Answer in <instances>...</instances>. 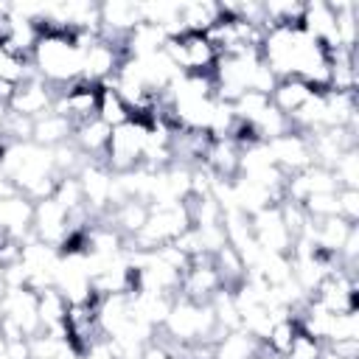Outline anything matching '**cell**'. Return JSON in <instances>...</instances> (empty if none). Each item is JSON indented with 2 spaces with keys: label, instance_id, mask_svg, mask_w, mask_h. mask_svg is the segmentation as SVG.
Masks as SVG:
<instances>
[{
  "label": "cell",
  "instance_id": "6da1fadb",
  "mask_svg": "<svg viewBox=\"0 0 359 359\" xmlns=\"http://www.w3.org/2000/svg\"><path fill=\"white\" fill-rule=\"evenodd\" d=\"M28 59L34 73L56 93L81 79V48L73 31H42Z\"/></svg>",
  "mask_w": 359,
  "mask_h": 359
},
{
  "label": "cell",
  "instance_id": "7a4b0ae2",
  "mask_svg": "<svg viewBox=\"0 0 359 359\" xmlns=\"http://www.w3.org/2000/svg\"><path fill=\"white\" fill-rule=\"evenodd\" d=\"M191 227V216L185 202H174V205H149V216L146 224L137 236H132L126 241L129 250H157L163 244L177 241L185 230Z\"/></svg>",
  "mask_w": 359,
  "mask_h": 359
},
{
  "label": "cell",
  "instance_id": "3957f363",
  "mask_svg": "<svg viewBox=\"0 0 359 359\" xmlns=\"http://www.w3.org/2000/svg\"><path fill=\"white\" fill-rule=\"evenodd\" d=\"M146 137H149V121L143 118H129L126 123L115 126L109 132L107 149H104V165L112 174H126L135 171L143 160L146 151Z\"/></svg>",
  "mask_w": 359,
  "mask_h": 359
},
{
  "label": "cell",
  "instance_id": "277c9868",
  "mask_svg": "<svg viewBox=\"0 0 359 359\" xmlns=\"http://www.w3.org/2000/svg\"><path fill=\"white\" fill-rule=\"evenodd\" d=\"M163 50L180 73H194V76L213 73V65L219 59L216 48L205 39V34H180L174 39H165Z\"/></svg>",
  "mask_w": 359,
  "mask_h": 359
},
{
  "label": "cell",
  "instance_id": "5b68a950",
  "mask_svg": "<svg viewBox=\"0 0 359 359\" xmlns=\"http://www.w3.org/2000/svg\"><path fill=\"white\" fill-rule=\"evenodd\" d=\"M31 233H34L36 241L50 244V247L59 250L65 244V238L70 233H76V230L70 224V213L53 196H48V199L34 202V224H31Z\"/></svg>",
  "mask_w": 359,
  "mask_h": 359
},
{
  "label": "cell",
  "instance_id": "8992f818",
  "mask_svg": "<svg viewBox=\"0 0 359 359\" xmlns=\"http://www.w3.org/2000/svg\"><path fill=\"white\" fill-rule=\"evenodd\" d=\"M266 149H269V154H272V163H275L286 177H292V174H297V171L314 165L311 140H309V135H303V132L289 129L286 135L269 140Z\"/></svg>",
  "mask_w": 359,
  "mask_h": 359
},
{
  "label": "cell",
  "instance_id": "52a82bcc",
  "mask_svg": "<svg viewBox=\"0 0 359 359\" xmlns=\"http://www.w3.org/2000/svg\"><path fill=\"white\" fill-rule=\"evenodd\" d=\"M123 59H126L123 48L109 45L98 36L81 50V79L90 81V84H107L115 76V70L121 67Z\"/></svg>",
  "mask_w": 359,
  "mask_h": 359
},
{
  "label": "cell",
  "instance_id": "ba28073f",
  "mask_svg": "<svg viewBox=\"0 0 359 359\" xmlns=\"http://www.w3.org/2000/svg\"><path fill=\"white\" fill-rule=\"evenodd\" d=\"M53 101H56V90L34 73V76L22 79V81L14 87V95H11V101H8V112L25 115V118L34 121V118L50 112V109H53Z\"/></svg>",
  "mask_w": 359,
  "mask_h": 359
},
{
  "label": "cell",
  "instance_id": "9c48e42d",
  "mask_svg": "<svg viewBox=\"0 0 359 359\" xmlns=\"http://www.w3.org/2000/svg\"><path fill=\"white\" fill-rule=\"evenodd\" d=\"M250 227H252V238L264 252H278V255H289L294 238L289 236L278 205H269L264 210H258L255 216H250Z\"/></svg>",
  "mask_w": 359,
  "mask_h": 359
},
{
  "label": "cell",
  "instance_id": "30bf717a",
  "mask_svg": "<svg viewBox=\"0 0 359 359\" xmlns=\"http://www.w3.org/2000/svg\"><path fill=\"white\" fill-rule=\"evenodd\" d=\"M0 317L11 320L25 337H34V334L42 331V323H39V300H36V292L28 289V286L6 289V294L0 300Z\"/></svg>",
  "mask_w": 359,
  "mask_h": 359
},
{
  "label": "cell",
  "instance_id": "8fae6325",
  "mask_svg": "<svg viewBox=\"0 0 359 359\" xmlns=\"http://www.w3.org/2000/svg\"><path fill=\"white\" fill-rule=\"evenodd\" d=\"M31 224H34V202L28 196L14 194V196L0 199V233L3 236L25 244L34 238Z\"/></svg>",
  "mask_w": 359,
  "mask_h": 359
},
{
  "label": "cell",
  "instance_id": "7c38bea8",
  "mask_svg": "<svg viewBox=\"0 0 359 359\" xmlns=\"http://www.w3.org/2000/svg\"><path fill=\"white\" fill-rule=\"evenodd\" d=\"M264 353V342L247 334L244 328L224 331L213 345V359H258Z\"/></svg>",
  "mask_w": 359,
  "mask_h": 359
},
{
  "label": "cell",
  "instance_id": "4fadbf2b",
  "mask_svg": "<svg viewBox=\"0 0 359 359\" xmlns=\"http://www.w3.org/2000/svg\"><path fill=\"white\" fill-rule=\"evenodd\" d=\"M146 216H149V202H143V199H123V202H118L112 210H109V224L129 241L132 236H137L140 230H143V224H146Z\"/></svg>",
  "mask_w": 359,
  "mask_h": 359
},
{
  "label": "cell",
  "instance_id": "5bb4252c",
  "mask_svg": "<svg viewBox=\"0 0 359 359\" xmlns=\"http://www.w3.org/2000/svg\"><path fill=\"white\" fill-rule=\"evenodd\" d=\"M73 137V123L65 118V115H56L53 109L34 118V135L31 140L36 146H45V149H56L62 143H67Z\"/></svg>",
  "mask_w": 359,
  "mask_h": 359
},
{
  "label": "cell",
  "instance_id": "9a60e30c",
  "mask_svg": "<svg viewBox=\"0 0 359 359\" xmlns=\"http://www.w3.org/2000/svg\"><path fill=\"white\" fill-rule=\"evenodd\" d=\"M109 126L104 123V121H98V118H93V121H87V123H81V126H76L73 129V143H76V149L84 154V157H90V160H95V157H104V149H107V140H109Z\"/></svg>",
  "mask_w": 359,
  "mask_h": 359
},
{
  "label": "cell",
  "instance_id": "2e32d148",
  "mask_svg": "<svg viewBox=\"0 0 359 359\" xmlns=\"http://www.w3.org/2000/svg\"><path fill=\"white\" fill-rule=\"evenodd\" d=\"M222 17V3H180V22L185 34H205Z\"/></svg>",
  "mask_w": 359,
  "mask_h": 359
},
{
  "label": "cell",
  "instance_id": "e0dca14e",
  "mask_svg": "<svg viewBox=\"0 0 359 359\" xmlns=\"http://www.w3.org/2000/svg\"><path fill=\"white\" fill-rule=\"evenodd\" d=\"M314 90L306 84V81H300V79H294V76H289V79H278V84H275V90L269 93V101L275 104V109H280L286 118L311 95Z\"/></svg>",
  "mask_w": 359,
  "mask_h": 359
},
{
  "label": "cell",
  "instance_id": "ac0fdd59",
  "mask_svg": "<svg viewBox=\"0 0 359 359\" xmlns=\"http://www.w3.org/2000/svg\"><path fill=\"white\" fill-rule=\"evenodd\" d=\"M98 121H104L109 129L126 123L132 118V109L126 107V101L109 87V84H101V93H98Z\"/></svg>",
  "mask_w": 359,
  "mask_h": 359
},
{
  "label": "cell",
  "instance_id": "d6986e66",
  "mask_svg": "<svg viewBox=\"0 0 359 359\" xmlns=\"http://www.w3.org/2000/svg\"><path fill=\"white\" fill-rule=\"evenodd\" d=\"M331 171L339 188H359V151L356 149L342 151Z\"/></svg>",
  "mask_w": 359,
  "mask_h": 359
},
{
  "label": "cell",
  "instance_id": "ffe728a7",
  "mask_svg": "<svg viewBox=\"0 0 359 359\" xmlns=\"http://www.w3.org/2000/svg\"><path fill=\"white\" fill-rule=\"evenodd\" d=\"M323 348H325V345H323L317 337H311V334H306V331H297L283 359H320V356H323Z\"/></svg>",
  "mask_w": 359,
  "mask_h": 359
},
{
  "label": "cell",
  "instance_id": "44dd1931",
  "mask_svg": "<svg viewBox=\"0 0 359 359\" xmlns=\"http://www.w3.org/2000/svg\"><path fill=\"white\" fill-rule=\"evenodd\" d=\"M337 205H339V216L351 224H356L359 219V188H339L337 191Z\"/></svg>",
  "mask_w": 359,
  "mask_h": 359
},
{
  "label": "cell",
  "instance_id": "7402d4cb",
  "mask_svg": "<svg viewBox=\"0 0 359 359\" xmlns=\"http://www.w3.org/2000/svg\"><path fill=\"white\" fill-rule=\"evenodd\" d=\"M320 359H339V356H334L328 348H323V356H320Z\"/></svg>",
  "mask_w": 359,
  "mask_h": 359
}]
</instances>
